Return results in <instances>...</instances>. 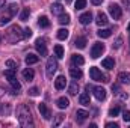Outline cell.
Returning <instances> with one entry per match:
<instances>
[{"instance_id": "cell-10", "label": "cell", "mask_w": 130, "mask_h": 128, "mask_svg": "<svg viewBox=\"0 0 130 128\" xmlns=\"http://www.w3.org/2000/svg\"><path fill=\"white\" fill-rule=\"evenodd\" d=\"M88 116H89V113H88L86 110H77V112H76V121H77L79 124H83V122L88 119Z\"/></svg>"}, {"instance_id": "cell-9", "label": "cell", "mask_w": 130, "mask_h": 128, "mask_svg": "<svg viewBox=\"0 0 130 128\" xmlns=\"http://www.w3.org/2000/svg\"><path fill=\"white\" fill-rule=\"evenodd\" d=\"M38 110H39V113H41V116L44 118V119H50L52 118V113H50V110H48V107L45 105V104H39L38 105Z\"/></svg>"}, {"instance_id": "cell-49", "label": "cell", "mask_w": 130, "mask_h": 128, "mask_svg": "<svg viewBox=\"0 0 130 128\" xmlns=\"http://www.w3.org/2000/svg\"><path fill=\"white\" fill-rule=\"evenodd\" d=\"M71 2H73V0H67V3H71Z\"/></svg>"}, {"instance_id": "cell-27", "label": "cell", "mask_w": 130, "mask_h": 128, "mask_svg": "<svg viewBox=\"0 0 130 128\" xmlns=\"http://www.w3.org/2000/svg\"><path fill=\"white\" fill-rule=\"evenodd\" d=\"M68 35H70V33H68L67 29H59V30H58V38H59L61 41H65V39L68 38Z\"/></svg>"}, {"instance_id": "cell-5", "label": "cell", "mask_w": 130, "mask_h": 128, "mask_svg": "<svg viewBox=\"0 0 130 128\" xmlns=\"http://www.w3.org/2000/svg\"><path fill=\"white\" fill-rule=\"evenodd\" d=\"M56 69H58V62H56V59L50 57L48 62H47V69H45L47 77H48V78H53V74L56 72Z\"/></svg>"}, {"instance_id": "cell-43", "label": "cell", "mask_w": 130, "mask_h": 128, "mask_svg": "<svg viewBox=\"0 0 130 128\" xmlns=\"http://www.w3.org/2000/svg\"><path fill=\"white\" fill-rule=\"evenodd\" d=\"M106 127L107 128H118V124H117V122H107Z\"/></svg>"}, {"instance_id": "cell-38", "label": "cell", "mask_w": 130, "mask_h": 128, "mask_svg": "<svg viewBox=\"0 0 130 128\" xmlns=\"http://www.w3.org/2000/svg\"><path fill=\"white\" fill-rule=\"evenodd\" d=\"M123 119H124L126 122H130V110H126V112L123 113Z\"/></svg>"}, {"instance_id": "cell-33", "label": "cell", "mask_w": 130, "mask_h": 128, "mask_svg": "<svg viewBox=\"0 0 130 128\" xmlns=\"http://www.w3.org/2000/svg\"><path fill=\"white\" fill-rule=\"evenodd\" d=\"M11 17H12V15H11L9 12H8L6 15H3V17L0 18V26H5V24H8V23L11 21Z\"/></svg>"}, {"instance_id": "cell-21", "label": "cell", "mask_w": 130, "mask_h": 128, "mask_svg": "<svg viewBox=\"0 0 130 128\" xmlns=\"http://www.w3.org/2000/svg\"><path fill=\"white\" fill-rule=\"evenodd\" d=\"M38 24H39V27L47 29V27L50 26V21H48V18H47L45 15H42V17H39V18H38Z\"/></svg>"}, {"instance_id": "cell-35", "label": "cell", "mask_w": 130, "mask_h": 128, "mask_svg": "<svg viewBox=\"0 0 130 128\" xmlns=\"http://www.w3.org/2000/svg\"><path fill=\"white\" fill-rule=\"evenodd\" d=\"M62 119H64V115H62V113L56 115V118H55V121H53V127H58V125L62 122Z\"/></svg>"}, {"instance_id": "cell-26", "label": "cell", "mask_w": 130, "mask_h": 128, "mask_svg": "<svg viewBox=\"0 0 130 128\" xmlns=\"http://www.w3.org/2000/svg\"><path fill=\"white\" fill-rule=\"evenodd\" d=\"M5 77H6L8 80H12V78H15V77H17V72H15V69H14V68H11V69H6V71H5Z\"/></svg>"}, {"instance_id": "cell-42", "label": "cell", "mask_w": 130, "mask_h": 128, "mask_svg": "<svg viewBox=\"0 0 130 128\" xmlns=\"http://www.w3.org/2000/svg\"><path fill=\"white\" fill-rule=\"evenodd\" d=\"M6 66H9V68H17V62H14V60H8V62H6Z\"/></svg>"}, {"instance_id": "cell-17", "label": "cell", "mask_w": 130, "mask_h": 128, "mask_svg": "<svg viewBox=\"0 0 130 128\" xmlns=\"http://www.w3.org/2000/svg\"><path fill=\"white\" fill-rule=\"evenodd\" d=\"M118 80H120L123 84H130V72H120Z\"/></svg>"}, {"instance_id": "cell-23", "label": "cell", "mask_w": 130, "mask_h": 128, "mask_svg": "<svg viewBox=\"0 0 130 128\" xmlns=\"http://www.w3.org/2000/svg\"><path fill=\"white\" fill-rule=\"evenodd\" d=\"M56 104H58V107H59V109H67V107L70 105V101H68V98L61 96V98L56 101Z\"/></svg>"}, {"instance_id": "cell-2", "label": "cell", "mask_w": 130, "mask_h": 128, "mask_svg": "<svg viewBox=\"0 0 130 128\" xmlns=\"http://www.w3.org/2000/svg\"><path fill=\"white\" fill-rule=\"evenodd\" d=\"M6 38H8V41L11 42V44H17L21 38H24L23 36V32H21V29L18 27V26H11L9 27V30L6 32Z\"/></svg>"}, {"instance_id": "cell-28", "label": "cell", "mask_w": 130, "mask_h": 128, "mask_svg": "<svg viewBox=\"0 0 130 128\" xmlns=\"http://www.w3.org/2000/svg\"><path fill=\"white\" fill-rule=\"evenodd\" d=\"M77 91H79V86H77V81H73V83L70 84V89H68V92H70V95H76V94H77Z\"/></svg>"}, {"instance_id": "cell-41", "label": "cell", "mask_w": 130, "mask_h": 128, "mask_svg": "<svg viewBox=\"0 0 130 128\" xmlns=\"http://www.w3.org/2000/svg\"><path fill=\"white\" fill-rule=\"evenodd\" d=\"M121 44H123V38H118V39L115 41V44H113V48H120Z\"/></svg>"}, {"instance_id": "cell-50", "label": "cell", "mask_w": 130, "mask_h": 128, "mask_svg": "<svg viewBox=\"0 0 130 128\" xmlns=\"http://www.w3.org/2000/svg\"><path fill=\"white\" fill-rule=\"evenodd\" d=\"M129 44H130V38H129Z\"/></svg>"}, {"instance_id": "cell-34", "label": "cell", "mask_w": 130, "mask_h": 128, "mask_svg": "<svg viewBox=\"0 0 130 128\" xmlns=\"http://www.w3.org/2000/svg\"><path fill=\"white\" fill-rule=\"evenodd\" d=\"M118 115H120V107H118V105H115V107H112V109L109 110V116L115 118V116H118Z\"/></svg>"}, {"instance_id": "cell-19", "label": "cell", "mask_w": 130, "mask_h": 128, "mask_svg": "<svg viewBox=\"0 0 130 128\" xmlns=\"http://www.w3.org/2000/svg\"><path fill=\"white\" fill-rule=\"evenodd\" d=\"M79 102L82 104V105H89L91 104V98H89V94H82V95L79 96Z\"/></svg>"}, {"instance_id": "cell-16", "label": "cell", "mask_w": 130, "mask_h": 128, "mask_svg": "<svg viewBox=\"0 0 130 128\" xmlns=\"http://www.w3.org/2000/svg\"><path fill=\"white\" fill-rule=\"evenodd\" d=\"M71 62H73V65H76V66H80V65L85 63V59L80 54H73L71 56Z\"/></svg>"}, {"instance_id": "cell-15", "label": "cell", "mask_w": 130, "mask_h": 128, "mask_svg": "<svg viewBox=\"0 0 130 128\" xmlns=\"http://www.w3.org/2000/svg\"><path fill=\"white\" fill-rule=\"evenodd\" d=\"M74 45H76L77 48L83 50V48L86 47V38H83V36H77L76 41H74Z\"/></svg>"}, {"instance_id": "cell-52", "label": "cell", "mask_w": 130, "mask_h": 128, "mask_svg": "<svg viewBox=\"0 0 130 128\" xmlns=\"http://www.w3.org/2000/svg\"><path fill=\"white\" fill-rule=\"evenodd\" d=\"M0 39H2V38H0Z\"/></svg>"}, {"instance_id": "cell-39", "label": "cell", "mask_w": 130, "mask_h": 128, "mask_svg": "<svg viewBox=\"0 0 130 128\" xmlns=\"http://www.w3.org/2000/svg\"><path fill=\"white\" fill-rule=\"evenodd\" d=\"M29 95H32V96H38V95H39V91H38V88H32V89L29 91Z\"/></svg>"}, {"instance_id": "cell-6", "label": "cell", "mask_w": 130, "mask_h": 128, "mask_svg": "<svg viewBox=\"0 0 130 128\" xmlns=\"http://www.w3.org/2000/svg\"><path fill=\"white\" fill-rule=\"evenodd\" d=\"M103 51H104V45L101 42H95L92 45V48H91V57L92 59H97V57H100L103 54Z\"/></svg>"}, {"instance_id": "cell-25", "label": "cell", "mask_w": 130, "mask_h": 128, "mask_svg": "<svg viewBox=\"0 0 130 128\" xmlns=\"http://www.w3.org/2000/svg\"><path fill=\"white\" fill-rule=\"evenodd\" d=\"M97 35L100 38H109V36L112 35V30H110V29H100L97 32Z\"/></svg>"}, {"instance_id": "cell-40", "label": "cell", "mask_w": 130, "mask_h": 128, "mask_svg": "<svg viewBox=\"0 0 130 128\" xmlns=\"http://www.w3.org/2000/svg\"><path fill=\"white\" fill-rule=\"evenodd\" d=\"M23 36H24V38H30V36H32V30H30L29 27H26L24 32H23Z\"/></svg>"}, {"instance_id": "cell-32", "label": "cell", "mask_w": 130, "mask_h": 128, "mask_svg": "<svg viewBox=\"0 0 130 128\" xmlns=\"http://www.w3.org/2000/svg\"><path fill=\"white\" fill-rule=\"evenodd\" d=\"M9 83H11V86L14 88V91H20V89H21V84H20V81H18L17 78H12V80H9Z\"/></svg>"}, {"instance_id": "cell-29", "label": "cell", "mask_w": 130, "mask_h": 128, "mask_svg": "<svg viewBox=\"0 0 130 128\" xmlns=\"http://www.w3.org/2000/svg\"><path fill=\"white\" fill-rule=\"evenodd\" d=\"M58 21H59L61 24H68V23H70V15H68V14H65V12H64V14H61Z\"/></svg>"}, {"instance_id": "cell-4", "label": "cell", "mask_w": 130, "mask_h": 128, "mask_svg": "<svg viewBox=\"0 0 130 128\" xmlns=\"http://www.w3.org/2000/svg\"><path fill=\"white\" fill-rule=\"evenodd\" d=\"M109 14L112 15L113 20H120L123 17V9L118 3H110L109 5Z\"/></svg>"}, {"instance_id": "cell-14", "label": "cell", "mask_w": 130, "mask_h": 128, "mask_svg": "<svg viewBox=\"0 0 130 128\" xmlns=\"http://www.w3.org/2000/svg\"><path fill=\"white\" fill-rule=\"evenodd\" d=\"M101 66L106 68V69H113V66H115V60H113L112 57H106V59L101 60Z\"/></svg>"}, {"instance_id": "cell-20", "label": "cell", "mask_w": 130, "mask_h": 128, "mask_svg": "<svg viewBox=\"0 0 130 128\" xmlns=\"http://www.w3.org/2000/svg\"><path fill=\"white\" fill-rule=\"evenodd\" d=\"M23 77H24V80H27V81H32L33 77H35V72H33V69H30V68H26V69L23 71Z\"/></svg>"}, {"instance_id": "cell-1", "label": "cell", "mask_w": 130, "mask_h": 128, "mask_svg": "<svg viewBox=\"0 0 130 128\" xmlns=\"http://www.w3.org/2000/svg\"><path fill=\"white\" fill-rule=\"evenodd\" d=\"M17 119H18V124H20L23 128L33 127L32 113H30V110H29V107H27L26 104L18 105V109H17Z\"/></svg>"}, {"instance_id": "cell-13", "label": "cell", "mask_w": 130, "mask_h": 128, "mask_svg": "<svg viewBox=\"0 0 130 128\" xmlns=\"http://www.w3.org/2000/svg\"><path fill=\"white\" fill-rule=\"evenodd\" d=\"M95 23H97L100 27H101V26H106V24H107V15H106L104 12H98L97 18H95Z\"/></svg>"}, {"instance_id": "cell-31", "label": "cell", "mask_w": 130, "mask_h": 128, "mask_svg": "<svg viewBox=\"0 0 130 128\" xmlns=\"http://www.w3.org/2000/svg\"><path fill=\"white\" fill-rule=\"evenodd\" d=\"M55 53H56V56L59 59H62L64 57V48H62V45H55Z\"/></svg>"}, {"instance_id": "cell-44", "label": "cell", "mask_w": 130, "mask_h": 128, "mask_svg": "<svg viewBox=\"0 0 130 128\" xmlns=\"http://www.w3.org/2000/svg\"><path fill=\"white\" fill-rule=\"evenodd\" d=\"M112 91H115V94H117V95H118V94L121 92V91H120V88H118L117 84H112Z\"/></svg>"}, {"instance_id": "cell-8", "label": "cell", "mask_w": 130, "mask_h": 128, "mask_svg": "<svg viewBox=\"0 0 130 128\" xmlns=\"http://www.w3.org/2000/svg\"><path fill=\"white\" fill-rule=\"evenodd\" d=\"M92 92H94V96L97 98L98 101H103V99L106 98V89L101 88V86H95V88H92Z\"/></svg>"}, {"instance_id": "cell-12", "label": "cell", "mask_w": 130, "mask_h": 128, "mask_svg": "<svg viewBox=\"0 0 130 128\" xmlns=\"http://www.w3.org/2000/svg\"><path fill=\"white\" fill-rule=\"evenodd\" d=\"M65 86H67V80H65L64 75L56 77V80H55V88H56L58 91H62V89H65Z\"/></svg>"}, {"instance_id": "cell-36", "label": "cell", "mask_w": 130, "mask_h": 128, "mask_svg": "<svg viewBox=\"0 0 130 128\" xmlns=\"http://www.w3.org/2000/svg\"><path fill=\"white\" fill-rule=\"evenodd\" d=\"M17 11H18V6H17V5H9V6H8V12H9L11 15H15Z\"/></svg>"}, {"instance_id": "cell-22", "label": "cell", "mask_w": 130, "mask_h": 128, "mask_svg": "<svg viewBox=\"0 0 130 128\" xmlns=\"http://www.w3.org/2000/svg\"><path fill=\"white\" fill-rule=\"evenodd\" d=\"M70 75H71L74 80H77V78H82L83 72H82L79 68H71V69H70Z\"/></svg>"}, {"instance_id": "cell-46", "label": "cell", "mask_w": 130, "mask_h": 128, "mask_svg": "<svg viewBox=\"0 0 130 128\" xmlns=\"http://www.w3.org/2000/svg\"><path fill=\"white\" fill-rule=\"evenodd\" d=\"M5 92H6V91H5L3 88H0V96H2V95H5Z\"/></svg>"}, {"instance_id": "cell-47", "label": "cell", "mask_w": 130, "mask_h": 128, "mask_svg": "<svg viewBox=\"0 0 130 128\" xmlns=\"http://www.w3.org/2000/svg\"><path fill=\"white\" fill-rule=\"evenodd\" d=\"M3 5H5V0H0V8H2Z\"/></svg>"}, {"instance_id": "cell-48", "label": "cell", "mask_w": 130, "mask_h": 128, "mask_svg": "<svg viewBox=\"0 0 130 128\" xmlns=\"http://www.w3.org/2000/svg\"><path fill=\"white\" fill-rule=\"evenodd\" d=\"M127 30H129V32H130V24H129V26H127Z\"/></svg>"}, {"instance_id": "cell-45", "label": "cell", "mask_w": 130, "mask_h": 128, "mask_svg": "<svg viewBox=\"0 0 130 128\" xmlns=\"http://www.w3.org/2000/svg\"><path fill=\"white\" fill-rule=\"evenodd\" d=\"M91 3H92V5H95V6H98V5H101V3H103V0H91Z\"/></svg>"}, {"instance_id": "cell-11", "label": "cell", "mask_w": 130, "mask_h": 128, "mask_svg": "<svg viewBox=\"0 0 130 128\" xmlns=\"http://www.w3.org/2000/svg\"><path fill=\"white\" fill-rule=\"evenodd\" d=\"M79 21H80V24H83V26L89 24V23L92 21V14H91V12H83V14L79 17Z\"/></svg>"}, {"instance_id": "cell-51", "label": "cell", "mask_w": 130, "mask_h": 128, "mask_svg": "<svg viewBox=\"0 0 130 128\" xmlns=\"http://www.w3.org/2000/svg\"><path fill=\"white\" fill-rule=\"evenodd\" d=\"M0 110H2V105H0Z\"/></svg>"}, {"instance_id": "cell-3", "label": "cell", "mask_w": 130, "mask_h": 128, "mask_svg": "<svg viewBox=\"0 0 130 128\" xmlns=\"http://www.w3.org/2000/svg\"><path fill=\"white\" fill-rule=\"evenodd\" d=\"M89 75H91V78L92 80H95V81H103V83H106L107 81V77L98 69V68H95V66H92L91 69H89Z\"/></svg>"}, {"instance_id": "cell-30", "label": "cell", "mask_w": 130, "mask_h": 128, "mask_svg": "<svg viewBox=\"0 0 130 128\" xmlns=\"http://www.w3.org/2000/svg\"><path fill=\"white\" fill-rule=\"evenodd\" d=\"M29 15H30V11H29V8H24V9H23V12H21V15H20V20H21V21H27Z\"/></svg>"}, {"instance_id": "cell-37", "label": "cell", "mask_w": 130, "mask_h": 128, "mask_svg": "<svg viewBox=\"0 0 130 128\" xmlns=\"http://www.w3.org/2000/svg\"><path fill=\"white\" fill-rule=\"evenodd\" d=\"M85 6H86V0H77V2H76V9H77V11L83 9Z\"/></svg>"}, {"instance_id": "cell-24", "label": "cell", "mask_w": 130, "mask_h": 128, "mask_svg": "<svg viewBox=\"0 0 130 128\" xmlns=\"http://www.w3.org/2000/svg\"><path fill=\"white\" fill-rule=\"evenodd\" d=\"M38 60H39V56H36V54L29 53V54L26 56V63L27 65H33V63H36Z\"/></svg>"}, {"instance_id": "cell-18", "label": "cell", "mask_w": 130, "mask_h": 128, "mask_svg": "<svg viewBox=\"0 0 130 128\" xmlns=\"http://www.w3.org/2000/svg\"><path fill=\"white\" fill-rule=\"evenodd\" d=\"M52 12L55 15H61V14H64V6L61 3H55V5H52Z\"/></svg>"}, {"instance_id": "cell-7", "label": "cell", "mask_w": 130, "mask_h": 128, "mask_svg": "<svg viewBox=\"0 0 130 128\" xmlns=\"http://www.w3.org/2000/svg\"><path fill=\"white\" fill-rule=\"evenodd\" d=\"M35 48H36V51H38L41 56H47V47H45V39H44V38L36 39V42H35Z\"/></svg>"}]
</instances>
